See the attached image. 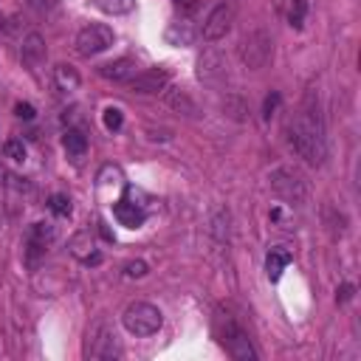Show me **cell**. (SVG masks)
<instances>
[{
    "instance_id": "cell-1",
    "label": "cell",
    "mask_w": 361,
    "mask_h": 361,
    "mask_svg": "<svg viewBox=\"0 0 361 361\" xmlns=\"http://www.w3.org/2000/svg\"><path fill=\"white\" fill-rule=\"evenodd\" d=\"M288 144L299 158H305L313 166H322L327 158V138H324V121L319 116V102L313 93L305 96L299 113L290 116L288 121Z\"/></svg>"
},
{
    "instance_id": "cell-2",
    "label": "cell",
    "mask_w": 361,
    "mask_h": 361,
    "mask_svg": "<svg viewBox=\"0 0 361 361\" xmlns=\"http://www.w3.org/2000/svg\"><path fill=\"white\" fill-rule=\"evenodd\" d=\"M214 333H217V338H220V344L228 350V355L231 358H237V361H254L257 358V350H254V344H251V338H248V333L226 313H220L217 316V324H214Z\"/></svg>"
},
{
    "instance_id": "cell-3",
    "label": "cell",
    "mask_w": 361,
    "mask_h": 361,
    "mask_svg": "<svg viewBox=\"0 0 361 361\" xmlns=\"http://www.w3.org/2000/svg\"><path fill=\"white\" fill-rule=\"evenodd\" d=\"M268 183H271V189L279 197H285L290 203L307 200V178L296 166H276V169H271L268 172Z\"/></svg>"
},
{
    "instance_id": "cell-4",
    "label": "cell",
    "mask_w": 361,
    "mask_h": 361,
    "mask_svg": "<svg viewBox=\"0 0 361 361\" xmlns=\"http://www.w3.org/2000/svg\"><path fill=\"white\" fill-rule=\"evenodd\" d=\"M121 324H124L127 333H133V336H152V333L161 330L164 313H161L155 305H149V302H133V305L124 310Z\"/></svg>"
},
{
    "instance_id": "cell-5",
    "label": "cell",
    "mask_w": 361,
    "mask_h": 361,
    "mask_svg": "<svg viewBox=\"0 0 361 361\" xmlns=\"http://www.w3.org/2000/svg\"><path fill=\"white\" fill-rule=\"evenodd\" d=\"M124 350L118 344L116 330L107 324V319H99L90 330H87V341H85V355L87 358H118Z\"/></svg>"
},
{
    "instance_id": "cell-6",
    "label": "cell",
    "mask_w": 361,
    "mask_h": 361,
    "mask_svg": "<svg viewBox=\"0 0 361 361\" xmlns=\"http://www.w3.org/2000/svg\"><path fill=\"white\" fill-rule=\"evenodd\" d=\"M271 54H274V42H271V37L265 31H248L240 39V59L251 71L265 68L268 59H271Z\"/></svg>"
},
{
    "instance_id": "cell-7",
    "label": "cell",
    "mask_w": 361,
    "mask_h": 361,
    "mask_svg": "<svg viewBox=\"0 0 361 361\" xmlns=\"http://www.w3.org/2000/svg\"><path fill=\"white\" fill-rule=\"evenodd\" d=\"M113 39H116V34H113L110 25H104V23H90V25H85V28L76 34V51H79L82 56H93V54L107 51V48L113 45Z\"/></svg>"
},
{
    "instance_id": "cell-8",
    "label": "cell",
    "mask_w": 361,
    "mask_h": 361,
    "mask_svg": "<svg viewBox=\"0 0 361 361\" xmlns=\"http://www.w3.org/2000/svg\"><path fill=\"white\" fill-rule=\"evenodd\" d=\"M231 23H234V8H231V3H217V6L209 11V17H206V23H203L200 34H203V39H206V42L223 39V37L228 34Z\"/></svg>"
},
{
    "instance_id": "cell-9",
    "label": "cell",
    "mask_w": 361,
    "mask_h": 361,
    "mask_svg": "<svg viewBox=\"0 0 361 361\" xmlns=\"http://www.w3.org/2000/svg\"><path fill=\"white\" fill-rule=\"evenodd\" d=\"M51 243H54V228L48 223H34L28 228V237H25V262L34 268L48 254Z\"/></svg>"
},
{
    "instance_id": "cell-10",
    "label": "cell",
    "mask_w": 361,
    "mask_h": 361,
    "mask_svg": "<svg viewBox=\"0 0 361 361\" xmlns=\"http://www.w3.org/2000/svg\"><path fill=\"white\" fill-rule=\"evenodd\" d=\"M226 56L217 51V48H209V51H203L200 54V59H197V76L206 82V85H217V82H223L226 79Z\"/></svg>"
},
{
    "instance_id": "cell-11",
    "label": "cell",
    "mask_w": 361,
    "mask_h": 361,
    "mask_svg": "<svg viewBox=\"0 0 361 361\" xmlns=\"http://www.w3.org/2000/svg\"><path fill=\"white\" fill-rule=\"evenodd\" d=\"M169 85V73L164 68H147V71H138L133 79H130V87L135 93H158Z\"/></svg>"
},
{
    "instance_id": "cell-12",
    "label": "cell",
    "mask_w": 361,
    "mask_h": 361,
    "mask_svg": "<svg viewBox=\"0 0 361 361\" xmlns=\"http://www.w3.org/2000/svg\"><path fill=\"white\" fill-rule=\"evenodd\" d=\"M68 248H71V254H73L76 259H82L85 265H96V262H102V254L96 251L90 231H76V234L71 237Z\"/></svg>"
},
{
    "instance_id": "cell-13",
    "label": "cell",
    "mask_w": 361,
    "mask_h": 361,
    "mask_svg": "<svg viewBox=\"0 0 361 361\" xmlns=\"http://www.w3.org/2000/svg\"><path fill=\"white\" fill-rule=\"evenodd\" d=\"M20 56L28 68H39L45 62V39L39 34H25L23 37V45H20Z\"/></svg>"
},
{
    "instance_id": "cell-14",
    "label": "cell",
    "mask_w": 361,
    "mask_h": 361,
    "mask_svg": "<svg viewBox=\"0 0 361 361\" xmlns=\"http://www.w3.org/2000/svg\"><path fill=\"white\" fill-rule=\"evenodd\" d=\"M99 73H102L104 79H110V82H130V79L138 73V65H135V59L121 56V59H116V62L102 65Z\"/></svg>"
},
{
    "instance_id": "cell-15",
    "label": "cell",
    "mask_w": 361,
    "mask_h": 361,
    "mask_svg": "<svg viewBox=\"0 0 361 361\" xmlns=\"http://www.w3.org/2000/svg\"><path fill=\"white\" fill-rule=\"evenodd\" d=\"M113 217H116L121 226H127V228H138L147 214H144L141 206H135V203H130V200H118V203L113 206Z\"/></svg>"
},
{
    "instance_id": "cell-16",
    "label": "cell",
    "mask_w": 361,
    "mask_h": 361,
    "mask_svg": "<svg viewBox=\"0 0 361 361\" xmlns=\"http://www.w3.org/2000/svg\"><path fill=\"white\" fill-rule=\"evenodd\" d=\"M62 147H65V152H68L71 161H82L85 152H87V138H85L82 130L71 127V130H65V135H62Z\"/></svg>"
},
{
    "instance_id": "cell-17",
    "label": "cell",
    "mask_w": 361,
    "mask_h": 361,
    "mask_svg": "<svg viewBox=\"0 0 361 361\" xmlns=\"http://www.w3.org/2000/svg\"><path fill=\"white\" fill-rule=\"evenodd\" d=\"M164 99H166V104H169L172 110L183 113V116H197V104H195V99H192L186 90H180V87H169V90L164 93Z\"/></svg>"
},
{
    "instance_id": "cell-18",
    "label": "cell",
    "mask_w": 361,
    "mask_h": 361,
    "mask_svg": "<svg viewBox=\"0 0 361 361\" xmlns=\"http://www.w3.org/2000/svg\"><path fill=\"white\" fill-rule=\"evenodd\" d=\"M288 265H290V251H285V248H271L268 251V257H265V274H268L271 282H276Z\"/></svg>"
},
{
    "instance_id": "cell-19",
    "label": "cell",
    "mask_w": 361,
    "mask_h": 361,
    "mask_svg": "<svg viewBox=\"0 0 361 361\" xmlns=\"http://www.w3.org/2000/svg\"><path fill=\"white\" fill-rule=\"evenodd\" d=\"M54 82H56L59 90H76L79 87V73L71 65H56L54 68Z\"/></svg>"
},
{
    "instance_id": "cell-20",
    "label": "cell",
    "mask_w": 361,
    "mask_h": 361,
    "mask_svg": "<svg viewBox=\"0 0 361 361\" xmlns=\"http://www.w3.org/2000/svg\"><path fill=\"white\" fill-rule=\"evenodd\" d=\"M166 39H169L172 45H189V42L195 39V28H192L189 23H172V25L166 28Z\"/></svg>"
},
{
    "instance_id": "cell-21",
    "label": "cell",
    "mask_w": 361,
    "mask_h": 361,
    "mask_svg": "<svg viewBox=\"0 0 361 361\" xmlns=\"http://www.w3.org/2000/svg\"><path fill=\"white\" fill-rule=\"evenodd\" d=\"M307 17V0H288V23L293 28H302Z\"/></svg>"
},
{
    "instance_id": "cell-22",
    "label": "cell",
    "mask_w": 361,
    "mask_h": 361,
    "mask_svg": "<svg viewBox=\"0 0 361 361\" xmlns=\"http://www.w3.org/2000/svg\"><path fill=\"white\" fill-rule=\"evenodd\" d=\"M96 3V8H102L104 14H127V11H133V6H135V0H93Z\"/></svg>"
},
{
    "instance_id": "cell-23",
    "label": "cell",
    "mask_w": 361,
    "mask_h": 361,
    "mask_svg": "<svg viewBox=\"0 0 361 361\" xmlns=\"http://www.w3.org/2000/svg\"><path fill=\"white\" fill-rule=\"evenodd\" d=\"M102 121H104V127L107 130H121V124H124V116H121V110L118 107H104V113H102Z\"/></svg>"
},
{
    "instance_id": "cell-24",
    "label": "cell",
    "mask_w": 361,
    "mask_h": 361,
    "mask_svg": "<svg viewBox=\"0 0 361 361\" xmlns=\"http://www.w3.org/2000/svg\"><path fill=\"white\" fill-rule=\"evenodd\" d=\"M48 209H51L54 214H59V217H68V214H71V197H65V195H51Z\"/></svg>"
},
{
    "instance_id": "cell-25",
    "label": "cell",
    "mask_w": 361,
    "mask_h": 361,
    "mask_svg": "<svg viewBox=\"0 0 361 361\" xmlns=\"http://www.w3.org/2000/svg\"><path fill=\"white\" fill-rule=\"evenodd\" d=\"M3 152H6V158H11V161H23V158H25V144H23L20 138H8L6 147H3Z\"/></svg>"
},
{
    "instance_id": "cell-26",
    "label": "cell",
    "mask_w": 361,
    "mask_h": 361,
    "mask_svg": "<svg viewBox=\"0 0 361 361\" xmlns=\"http://www.w3.org/2000/svg\"><path fill=\"white\" fill-rule=\"evenodd\" d=\"M147 274V262L144 259H133L124 265V276H144Z\"/></svg>"
},
{
    "instance_id": "cell-27",
    "label": "cell",
    "mask_w": 361,
    "mask_h": 361,
    "mask_svg": "<svg viewBox=\"0 0 361 361\" xmlns=\"http://www.w3.org/2000/svg\"><path fill=\"white\" fill-rule=\"evenodd\" d=\"M34 11H54L59 6V0H25Z\"/></svg>"
},
{
    "instance_id": "cell-28",
    "label": "cell",
    "mask_w": 361,
    "mask_h": 361,
    "mask_svg": "<svg viewBox=\"0 0 361 361\" xmlns=\"http://www.w3.org/2000/svg\"><path fill=\"white\" fill-rule=\"evenodd\" d=\"M276 104H279V93H271V96H265V104H262V116H265V118H271V116H274V110H276Z\"/></svg>"
},
{
    "instance_id": "cell-29",
    "label": "cell",
    "mask_w": 361,
    "mask_h": 361,
    "mask_svg": "<svg viewBox=\"0 0 361 361\" xmlns=\"http://www.w3.org/2000/svg\"><path fill=\"white\" fill-rule=\"evenodd\" d=\"M14 113H17L20 118H34V107H31V104H23V102L14 107Z\"/></svg>"
},
{
    "instance_id": "cell-30",
    "label": "cell",
    "mask_w": 361,
    "mask_h": 361,
    "mask_svg": "<svg viewBox=\"0 0 361 361\" xmlns=\"http://www.w3.org/2000/svg\"><path fill=\"white\" fill-rule=\"evenodd\" d=\"M350 296H353V285H344V288H341V296H338V299L344 302V299H350Z\"/></svg>"
},
{
    "instance_id": "cell-31",
    "label": "cell",
    "mask_w": 361,
    "mask_h": 361,
    "mask_svg": "<svg viewBox=\"0 0 361 361\" xmlns=\"http://www.w3.org/2000/svg\"><path fill=\"white\" fill-rule=\"evenodd\" d=\"M178 3H195V0H178Z\"/></svg>"
}]
</instances>
